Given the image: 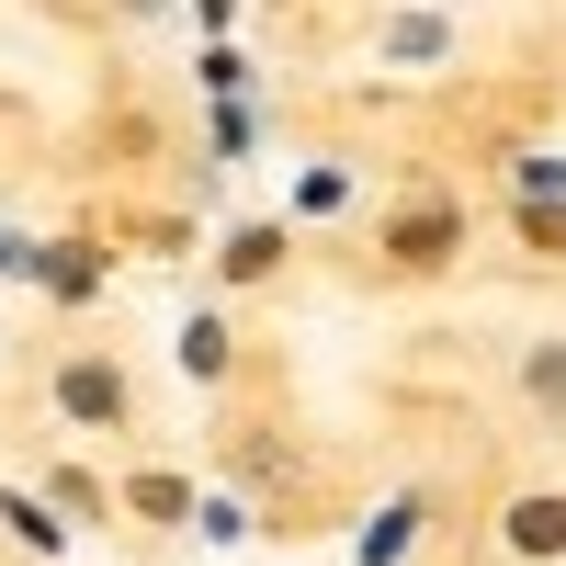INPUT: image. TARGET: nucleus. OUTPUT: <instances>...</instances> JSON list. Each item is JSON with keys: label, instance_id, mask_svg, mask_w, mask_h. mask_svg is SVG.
<instances>
[{"label": "nucleus", "instance_id": "1", "mask_svg": "<svg viewBox=\"0 0 566 566\" xmlns=\"http://www.w3.org/2000/svg\"><path fill=\"white\" fill-rule=\"evenodd\" d=\"M510 533H522V555H566V510H544V499H533Z\"/></svg>", "mask_w": 566, "mask_h": 566}, {"label": "nucleus", "instance_id": "2", "mask_svg": "<svg viewBox=\"0 0 566 566\" xmlns=\"http://www.w3.org/2000/svg\"><path fill=\"white\" fill-rule=\"evenodd\" d=\"M533 386H544V397L566 408V352H544V363H533Z\"/></svg>", "mask_w": 566, "mask_h": 566}]
</instances>
